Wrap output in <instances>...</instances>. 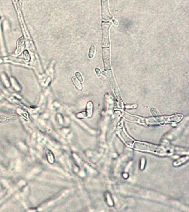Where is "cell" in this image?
Masks as SVG:
<instances>
[{
  "label": "cell",
  "instance_id": "1",
  "mask_svg": "<svg viewBox=\"0 0 189 212\" xmlns=\"http://www.w3.org/2000/svg\"><path fill=\"white\" fill-rule=\"evenodd\" d=\"M133 146L136 150H139L140 151L152 152L159 155H164L166 153V150L161 147L154 145L152 144L144 142L135 141L134 142Z\"/></svg>",
  "mask_w": 189,
  "mask_h": 212
},
{
  "label": "cell",
  "instance_id": "2",
  "mask_svg": "<svg viewBox=\"0 0 189 212\" xmlns=\"http://www.w3.org/2000/svg\"><path fill=\"white\" fill-rule=\"evenodd\" d=\"M123 117L128 121L138 123L141 124H156L158 123L155 118H144L135 115H130L129 114L124 113L123 115Z\"/></svg>",
  "mask_w": 189,
  "mask_h": 212
},
{
  "label": "cell",
  "instance_id": "3",
  "mask_svg": "<svg viewBox=\"0 0 189 212\" xmlns=\"http://www.w3.org/2000/svg\"><path fill=\"white\" fill-rule=\"evenodd\" d=\"M183 116L181 115H172L161 116L158 119V123L164 122H179L183 119Z\"/></svg>",
  "mask_w": 189,
  "mask_h": 212
},
{
  "label": "cell",
  "instance_id": "4",
  "mask_svg": "<svg viewBox=\"0 0 189 212\" xmlns=\"http://www.w3.org/2000/svg\"><path fill=\"white\" fill-rule=\"evenodd\" d=\"M118 135H119V137L122 138V139L124 141V142L129 146H132L133 144L134 143V140L132 139L129 135L124 130L120 129L119 130V132H118Z\"/></svg>",
  "mask_w": 189,
  "mask_h": 212
},
{
  "label": "cell",
  "instance_id": "5",
  "mask_svg": "<svg viewBox=\"0 0 189 212\" xmlns=\"http://www.w3.org/2000/svg\"><path fill=\"white\" fill-rule=\"evenodd\" d=\"M110 25V23H103V46L107 47L109 45V27Z\"/></svg>",
  "mask_w": 189,
  "mask_h": 212
},
{
  "label": "cell",
  "instance_id": "6",
  "mask_svg": "<svg viewBox=\"0 0 189 212\" xmlns=\"http://www.w3.org/2000/svg\"><path fill=\"white\" fill-rule=\"evenodd\" d=\"M102 13L103 19L108 20L111 18L108 7V0H102Z\"/></svg>",
  "mask_w": 189,
  "mask_h": 212
},
{
  "label": "cell",
  "instance_id": "7",
  "mask_svg": "<svg viewBox=\"0 0 189 212\" xmlns=\"http://www.w3.org/2000/svg\"><path fill=\"white\" fill-rule=\"evenodd\" d=\"M109 49H103V59L104 66L105 69H109L110 60H109Z\"/></svg>",
  "mask_w": 189,
  "mask_h": 212
},
{
  "label": "cell",
  "instance_id": "8",
  "mask_svg": "<svg viewBox=\"0 0 189 212\" xmlns=\"http://www.w3.org/2000/svg\"><path fill=\"white\" fill-rule=\"evenodd\" d=\"M24 37L22 36L18 39L17 43V49L15 51V54H20L22 53L23 49L24 48Z\"/></svg>",
  "mask_w": 189,
  "mask_h": 212
},
{
  "label": "cell",
  "instance_id": "9",
  "mask_svg": "<svg viewBox=\"0 0 189 212\" xmlns=\"http://www.w3.org/2000/svg\"><path fill=\"white\" fill-rule=\"evenodd\" d=\"M46 154L48 161L51 164H53L55 161V156L53 152L50 150H47L46 152Z\"/></svg>",
  "mask_w": 189,
  "mask_h": 212
},
{
  "label": "cell",
  "instance_id": "10",
  "mask_svg": "<svg viewBox=\"0 0 189 212\" xmlns=\"http://www.w3.org/2000/svg\"><path fill=\"white\" fill-rule=\"evenodd\" d=\"M93 104L91 101L88 102L87 104V115L89 117H91L93 114Z\"/></svg>",
  "mask_w": 189,
  "mask_h": 212
},
{
  "label": "cell",
  "instance_id": "11",
  "mask_svg": "<svg viewBox=\"0 0 189 212\" xmlns=\"http://www.w3.org/2000/svg\"><path fill=\"white\" fill-rule=\"evenodd\" d=\"M15 119H16V117H12L11 118H7L5 116H2V115H0V123H7L9 121H12L15 120Z\"/></svg>",
  "mask_w": 189,
  "mask_h": 212
},
{
  "label": "cell",
  "instance_id": "12",
  "mask_svg": "<svg viewBox=\"0 0 189 212\" xmlns=\"http://www.w3.org/2000/svg\"><path fill=\"white\" fill-rule=\"evenodd\" d=\"M72 81L73 82V84L76 87V88L79 90H82V84L80 83L79 80L77 79H76L75 77H73L72 78Z\"/></svg>",
  "mask_w": 189,
  "mask_h": 212
},
{
  "label": "cell",
  "instance_id": "13",
  "mask_svg": "<svg viewBox=\"0 0 189 212\" xmlns=\"http://www.w3.org/2000/svg\"><path fill=\"white\" fill-rule=\"evenodd\" d=\"M188 158H189V156H186V157H184V158H179V159L177 160V161H175L174 163V166H178V165H179L180 164H183L186 161H187L188 160Z\"/></svg>",
  "mask_w": 189,
  "mask_h": 212
},
{
  "label": "cell",
  "instance_id": "14",
  "mask_svg": "<svg viewBox=\"0 0 189 212\" xmlns=\"http://www.w3.org/2000/svg\"><path fill=\"white\" fill-rule=\"evenodd\" d=\"M95 53H96V47L94 45H91L89 51V54H88L89 58L90 59H93L95 56Z\"/></svg>",
  "mask_w": 189,
  "mask_h": 212
},
{
  "label": "cell",
  "instance_id": "15",
  "mask_svg": "<svg viewBox=\"0 0 189 212\" xmlns=\"http://www.w3.org/2000/svg\"><path fill=\"white\" fill-rule=\"evenodd\" d=\"M150 111H151L152 114V115H154V117H155V119H156V121H158V119H159V118L160 117V114H159L158 111L157 110V109H155V108H152V109H150Z\"/></svg>",
  "mask_w": 189,
  "mask_h": 212
},
{
  "label": "cell",
  "instance_id": "16",
  "mask_svg": "<svg viewBox=\"0 0 189 212\" xmlns=\"http://www.w3.org/2000/svg\"><path fill=\"white\" fill-rule=\"evenodd\" d=\"M24 59L26 61H29L30 60V55L27 50H24Z\"/></svg>",
  "mask_w": 189,
  "mask_h": 212
},
{
  "label": "cell",
  "instance_id": "17",
  "mask_svg": "<svg viewBox=\"0 0 189 212\" xmlns=\"http://www.w3.org/2000/svg\"><path fill=\"white\" fill-rule=\"evenodd\" d=\"M138 107V106L136 104H126L125 108L128 109H131V108H136Z\"/></svg>",
  "mask_w": 189,
  "mask_h": 212
},
{
  "label": "cell",
  "instance_id": "18",
  "mask_svg": "<svg viewBox=\"0 0 189 212\" xmlns=\"http://www.w3.org/2000/svg\"><path fill=\"white\" fill-rule=\"evenodd\" d=\"M75 76H76L77 78V79H78L79 81H81V82L83 81V78L82 76L81 75V74H80L79 72H77V73H75Z\"/></svg>",
  "mask_w": 189,
  "mask_h": 212
},
{
  "label": "cell",
  "instance_id": "19",
  "mask_svg": "<svg viewBox=\"0 0 189 212\" xmlns=\"http://www.w3.org/2000/svg\"><path fill=\"white\" fill-rule=\"evenodd\" d=\"M77 117L78 118H85V117H88V115H87V114L85 112H82V113H80L79 114H78Z\"/></svg>",
  "mask_w": 189,
  "mask_h": 212
},
{
  "label": "cell",
  "instance_id": "20",
  "mask_svg": "<svg viewBox=\"0 0 189 212\" xmlns=\"http://www.w3.org/2000/svg\"><path fill=\"white\" fill-rule=\"evenodd\" d=\"M95 71L96 73V74H97L98 77V78H100L101 76H102V71H101V70L99 69H98V68H96L95 69Z\"/></svg>",
  "mask_w": 189,
  "mask_h": 212
},
{
  "label": "cell",
  "instance_id": "21",
  "mask_svg": "<svg viewBox=\"0 0 189 212\" xmlns=\"http://www.w3.org/2000/svg\"><path fill=\"white\" fill-rule=\"evenodd\" d=\"M141 163H142V164H141V169H143V167H144V163H145V161L144 160H142Z\"/></svg>",
  "mask_w": 189,
  "mask_h": 212
}]
</instances>
